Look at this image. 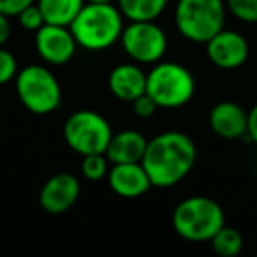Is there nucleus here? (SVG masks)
I'll list each match as a JSON object with an SVG mask.
<instances>
[{
  "instance_id": "nucleus-1",
  "label": "nucleus",
  "mask_w": 257,
  "mask_h": 257,
  "mask_svg": "<svg viewBox=\"0 0 257 257\" xmlns=\"http://www.w3.org/2000/svg\"><path fill=\"white\" fill-rule=\"evenodd\" d=\"M197 159V148L192 138L180 131H166L148 141L141 161L157 189H169L180 183L190 171Z\"/></svg>"
},
{
  "instance_id": "nucleus-2",
  "label": "nucleus",
  "mask_w": 257,
  "mask_h": 257,
  "mask_svg": "<svg viewBox=\"0 0 257 257\" xmlns=\"http://www.w3.org/2000/svg\"><path fill=\"white\" fill-rule=\"evenodd\" d=\"M69 29L83 50L104 51L120 41L123 32V15L113 4L86 2Z\"/></svg>"
},
{
  "instance_id": "nucleus-3",
  "label": "nucleus",
  "mask_w": 257,
  "mask_h": 257,
  "mask_svg": "<svg viewBox=\"0 0 257 257\" xmlns=\"http://www.w3.org/2000/svg\"><path fill=\"white\" fill-rule=\"evenodd\" d=\"M224 225L222 206L206 196L187 197L173 211V229L187 241H210Z\"/></svg>"
},
{
  "instance_id": "nucleus-4",
  "label": "nucleus",
  "mask_w": 257,
  "mask_h": 257,
  "mask_svg": "<svg viewBox=\"0 0 257 257\" xmlns=\"http://www.w3.org/2000/svg\"><path fill=\"white\" fill-rule=\"evenodd\" d=\"M147 93L159 107L176 109L192 100L196 79L185 65L176 62H157L147 74Z\"/></svg>"
},
{
  "instance_id": "nucleus-5",
  "label": "nucleus",
  "mask_w": 257,
  "mask_h": 257,
  "mask_svg": "<svg viewBox=\"0 0 257 257\" xmlns=\"http://www.w3.org/2000/svg\"><path fill=\"white\" fill-rule=\"evenodd\" d=\"M224 0H178L175 8L176 30L192 43L206 44L224 29Z\"/></svg>"
},
{
  "instance_id": "nucleus-6",
  "label": "nucleus",
  "mask_w": 257,
  "mask_h": 257,
  "mask_svg": "<svg viewBox=\"0 0 257 257\" xmlns=\"http://www.w3.org/2000/svg\"><path fill=\"white\" fill-rule=\"evenodd\" d=\"M18 99L30 113L50 114L62 104V88L55 74L44 65H27L15 78Z\"/></svg>"
},
{
  "instance_id": "nucleus-7",
  "label": "nucleus",
  "mask_w": 257,
  "mask_h": 257,
  "mask_svg": "<svg viewBox=\"0 0 257 257\" xmlns=\"http://www.w3.org/2000/svg\"><path fill=\"white\" fill-rule=\"evenodd\" d=\"M113 136L109 121L92 109H79L72 113L64 123V140L69 148L83 155L106 154Z\"/></svg>"
},
{
  "instance_id": "nucleus-8",
  "label": "nucleus",
  "mask_w": 257,
  "mask_h": 257,
  "mask_svg": "<svg viewBox=\"0 0 257 257\" xmlns=\"http://www.w3.org/2000/svg\"><path fill=\"white\" fill-rule=\"evenodd\" d=\"M120 43L123 51L136 64H157L168 51V36L155 22H128L123 27Z\"/></svg>"
},
{
  "instance_id": "nucleus-9",
  "label": "nucleus",
  "mask_w": 257,
  "mask_h": 257,
  "mask_svg": "<svg viewBox=\"0 0 257 257\" xmlns=\"http://www.w3.org/2000/svg\"><path fill=\"white\" fill-rule=\"evenodd\" d=\"M76 43L71 29L64 25L44 23L36 32V50L50 65H65L76 53Z\"/></svg>"
},
{
  "instance_id": "nucleus-10",
  "label": "nucleus",
  "mask_w": 257,
  "mask_h": 257,
  "mask_svg": "<svg viewBox=\"0 0 257 257\" xmlns=\"http://www.w3.org/2000/svg\"><path fill=\"white\" fill-rule=\"evenodd\" d=\"M206 55L217 67L225 71L238 69L248 58V41L239 32L222 29L206 43Z\"/></svg>"
},
{
  "instance_id": "nucleus-11",
  "label": "nucleus",
  "mask_w": 257,
  "mask_h": 257,
  "mask_svg": "<svg viewBox=\"0 0 257 257\" xmlns=\"http://www.w3.org/2000/svg\"><path fill=\"white\" fill-rule=\"evenodd\" d=\"M79 192H81V185L74 175L58 173L43 185L39 194V204L48 213L60 215L74 206Z\"/></svg>"
},
{
  "instance_id": "nucleus-12",
  "label": "nucleus",
  "mask_w": 257,
  "mask_h": 257,
  "mask_svg": "<svg viewBox=\"0 0 257 257\" xmlns=\"http://www.w3.org/2000/svg\"><path fill=\"white\" fill-rule=\"evenodd\" d=\"M107 183L116 196L127 197V199L143 196L154 187L141 162L113 164V168L107 173Z\"/></svg>"
},
{
  "instance_id": "nucleus-13",
  "label": "nucleus",
  "mask_w": 257,
  "mask_h": 257,
  "mask_svg": "<svg viewBox=\"0 0 257 257\" xmlns=\"http://www.w3.org/2000/svg\"><path fill=\"white\" fill-rule=\"evenodd\" d=\"M210 127L217 136L224 140H238L246 136L248 113L239 104L222 100L210 111Z\"/></svg>"
},
{
  "instance_id": "nucleus-14",
  "label": "nucleus",
  "mask_w": 257,
  "mask_h": 257,
  "mask_svg": "<svg viewBox=\"0 0 257 257\" xmlns=\"http://www.w3.org/2000/svg\"><path fill=\"white\" fill-rule=\"evenodd\" d=\"M109 92L123 102H133L147 93V74L138 64H120L109 72Z\"/></svg>"
},
{
  "instance_id": "nucleus-15",
  "label": "nucleus",
  "mask_w": 257,
  "mask_h": 257,
  "mask_svg": "<svg viewBox=\"0 0 257 257\" xmlns=\"http://www.w3.org/2000/svg\"><path fill=\"white\" fill-rule=\"evenodd\" d=\"M148 140L134 128L120 131L113 134L106 148V157L111 164H125V162H141L147 152Z\"/></svg>"
},
{
  "instance_id": "nucleus-16",
  "label": "nucleus",
  "mask_w": 257,
  "mask_h": 257,
  "mask_svg": "<svg viewBox=\"0 0 257 257\" xmlns=\"http://www.w3.org/2000/svg\"><path fill=\"white\" fill-rule=\"evenodd\" d=\"M85 4V0H37L46 23L64 27L71 25Z\"/></svg>"
},
{
  "instance_id": "nucleus-17",
  "label": "nucleus",
  "mask_w": 257,
  "mask_h": 257,
  "mask_svg": "<svg viewBox=\"0 0 257 257\" xmlns=\"http://www.w3.org/2000/svg\"><path fill=\"white\" fill-rule=\"evenodd\" d=\"M118 9L128 22H155L168 8L169 0H116Z\"/></svg>"
},
{
  "instance_id": "nucleus-18",
  "label": "nucleus",
  "mask_w": 257,
  "mask_h": 257,
  "mask_svg": "<svg viewBox=\"0 0 257 257\" xmlns=\"http://www.w3.org/2000/svg\"><path fill=\"white\" fill-rule=\"evenodd\" d=\"M213 250L222 257H234L241 252L243 248V236L239 234L238 229L234 227H220L217 234L210 239Z\"/></svg>"
},
{
  "instance_id": "nucleus-19",
  "label": "nucleus",
  "mask_w": 257,
  "mask_h": 257,
  "mask_svg": "<svg viewBox=\"0 0 257 257\" xmlns=\"http://www.w3.org/2000/svg\"><path fill=\"white\" fill-rule=\"evenodd\" d=\"M109 161H107L106 154H92V155H83L81 161V173L86 180L90 182H99V180L106 178L109 173Z\"/></svg>"
},
{
  "instance_id": "nucleus-20",
  "label": "nucleus",
  "mask_w": 257,
  "mask_h": 257,
  "mask_svg": "<svg viewBox=\"0 0 257 257\" xmlns=\"http://www.w3.org/2000/svg\"><path fill=\"white\" fill-rule=\"evenodd\" d=\"M225 8L239 22L257 23V0H225Z\"/></svg>"
},
{
  "instance_id": "nucleus-21",
  "label": "nucleus",
  "mask_w": 257,
  "mask_h": 257,
  "mask_svg": "<svg viewBox=\"0 0 257 257\" xmlns=\"http://www.w3.org/2000/svg\"><path fill=\"white\" fill-rule=\"evenodd\" d=\"M16 18H18L22 29L29 30V32H37V30H39L41 27L46 23L43 11H41V8L37 4H32V6H29L27 9H23V11L20 13Z\"/></svg>"
},
{
  "instance_id": "nucleus-22",
  "label": "nucleus",
  "mask_w": 257,
  "mask_h": 257,
  "mask_svg": "<svg viewBox=\"0 0 257 257\" xmlns=\"http://www.w3.org/2000/svg\"><path fill=\"white\" fill-rule=\"evenodd\" d=\"M18 74V62L11 51L0 48V85L13 81Z\"/></svg>"
},
{
  "instance_id": "nucleus-23",
  "label": "nucleus",
  "mask_w": 257,
  "mask_h": 257,
  "mask_svg": "<svg viewBox=\"0 0 257 257\" xmlns=\"http://www.w3.org/2000/svg\"><path fill=\"white\" fill-rule=\"evenodd\" d=\"M131 104H133V111L140 118H150L152 114H154L155 111L159 109V106L154 102V99H152L148 93H143V95H140L138 99H134Z\"/></svg>"
},
{
  "instance_id": "nucleus-24",
  "label": "nucleus",
  "mask_w": 257,
  "mask_h": 257,
  "mask_svg": "<svg viewBox=\"0 0 257 257\" xmlns=\"http://www.w3.org/2000/svg\"><path fill=\"white\" fill-rule=\"evenodd\" d=\"M32 4H36V0H0V13L13 18Z\"/></svg>"
},
{
  "instance_id": "nucleus-25",
  "label": "nucleus",
  "mask_w": 257,
  "mask_h": 257,
  "mask_svg": "<svg viewBox=\"0 0 257 257\" xmlns=\"http://www.w3.org/2000/svg\"><path fill=\"white\" fill-rule=\"evenodd\" d=\"M246 136L252 143L257 145V104L248 111V128H246Z\"/></svg>"
},
{
  "instance_id": "nucleus-26",
  "label": "nucleus",
  "mask_w": 257,
  "mask_h": 257,
  "mask_svg": "<svg viewBox=\"0 0 257 257\" xmlns=\"http://www.w3.org/2000/svg\"><path fill=\"white\" fill-rule=\"evenodd\" d=\"M11 37V23H9V16L0 13V46H4Z\"/></svg>"
},
{
  "instance_id": "nucleus-27",
  "label": "nucleus",
  "mask_w": 257,
  "mask_h": 257,
  "mask_svg": "<svg viewBox=\"0 0 257 257\" xmlns=\"http://www.w3.org/2000/svg\"><path fill=\"white\" fill-rule=\"evenodd\" d=\"M85 2H92V4H113L114 0H85Z\"/></svg>"
}]
</instances>
